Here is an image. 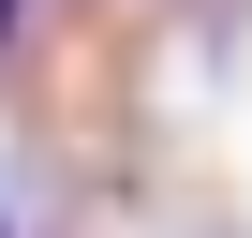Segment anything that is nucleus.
I'll return each instance as SVG.
<instances>
[{
	"instance_id": "1",
	"label": "nucleus",
	"mask_w": 252,
	"mask_h": 238,
	"mask_svg": "<svg viewBox=\"0 0 252 238\" xmlns=\"http://www.w3.org/2000/svg\"><path fill=\"white\" fill-rule=\"evenodd\" d=\"M15 30H30V0H0V45H15Z\"/></svg>"
}]
</instances>
